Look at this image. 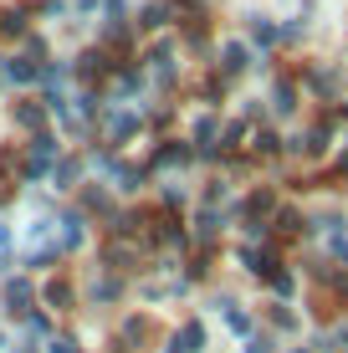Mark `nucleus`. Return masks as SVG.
Returning <instances> with one entry per match:
<instances>
[{
  "label": "nucleus",
  "mask_w": 348,
  "mask_h": 353,
  "mask_svg": "<svg viewBox=\"0 0 348 353\" xmlns=\"http://www.w3.org/2000/svg\"><path fill=\"white\" fill-rule=\"evenodd\" d=\"M6 302H10V312H26V302H31V292H26V287H21V282H16V287H10V292H6Z\"/></svg>",
  "instance_id": "f257e3e1"
},
{
  "label": "nucleus",
  "mask_w": 348,
  "mask_h": 353,
  "mask_svg": "<svg viewBox=\"0 0 348 353\" xmlns=\"http://www.w3.org/2000/svg\"><path fill=\"white\" fill-rule=\"evenodd\" d=\"M31 72H36L31 62H10V67H6V77H16V82H26V77H31Z\"/></svg>",
  "instance_id": "f03ea898"
},
{
  "label": "nucleus",
  "mask_w": 348,
  "mask_h": 353,
  "mask_svg": "<svg viewBox=\"0 0 348 353\" xmlns=\"http://www.w3.org/2000/svg\"><path fill=\"white\" fill-rule=\"evenodd\" d=\"M52 353H72V343H57V348H52Z\"/></svg>",
  "instance_id": "7ed1b4c3"
}]
</instances>
